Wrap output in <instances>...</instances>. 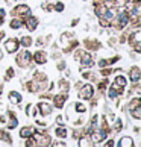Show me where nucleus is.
Listing matches in <instances>:
<instances>
[{"instance_id": "obj_15", "label": "nucleus", "mask_w": 141, "mask_h": 147, "mask_svg": "<svg viewBox=\"0 0 141 147\" xmlns=\"http://www.w3.org/2000/svg\"><path fill=\"white\" fill-rule=\"evenodd\" d=\"M35 132V127L34 126H24V127H20V132H18V137L21 140H26V138H29L32 137Z\"/></svg>"}, {"instance_id": "obj_9", "label": "nucleus", "mask_w": 141, "mask_h": 147, "mask_svg": "<svg viewBox=\"0 0 141 147\" xmlns=\"http://www.w3.org/2000/svg\"><path fill=\"white\" fill-rule=\"evenodd\" d=\"M5 126L8 130H12L15 127H18V118L15 115L14 111H8L6 112V121H5Z\"/></svg>"}, {"instance_id": "obj_10", "label": "nucleus", "mask_w": 141, "mask_h": 147, "mask_svg": "<svg viewBox=\"0 0 141 147\" xmlns=\"http://www.w3.org/2000/svg\"><path fill=\"white\" fill-rule=\"evenodd\" d=\"M38 24H40V21H38V18L35 17V15H28L26 18H23V26L26 29H28L29 32H34V30H36V28H38Z\"/></svg>"}, {"instance_id": "obj_30", "label": "nucleus", "mask_w": 141, "mask_h": 147, "mask_svg": "<svg viewBox=\"0 0 141 147\" xmlns=\"http://www.w3.org/2000/svg\"><path fill=\"white\" fill-rule=\"evenodd\" d=\"M47 40H50V36H40L36 41H34V44L38 46V47H43V46L47 44Z\"/></svg>"}, {"instance_id": "obj_20", "label": "nucleus", "mask_w": 141, "mask_h": 147, "mask_svg": "<svg viewBox=\"0 0 141 147\" xmlns=\"http://www.w3.org/2000/svg\"><path fill=\"white\" fill-rule=\"evenodd\" d=\"M106 12V5L102 2V3H97L94 5V14H96V17L97 18H100V17H103Z\"/></svg>"}, {"instance_id": "obj_42", "label": "nucleus", "mask_w": 141, "mask_h": 147, "mask_svg": "<svg viewBox=\"0 0 141 147\" xmlns=\"http://www.w3.org/2000/svg\"><path fill=\"white\" fill-rule=\"evenodd\" d=\"M52 59H61V53H58V52H55L52 55Z\"/></svg>"}, {"instance_id": "obj_16", "label": "nucleus", "mask_w": 141, "mask_h": 147, "mask_svg": "<svg viewBox=\"0 0 141 147\" xmlns=\"http://www.w3.org/2000/svg\"><path fill=\"white\" fill-rule=\"evenodd\" d=\"M55 135L59 140H65L68 137V129L65 126H62V124H59V126L55 127Z\"/></svg>"}, {"instance_id": "obj_13", "label": "nucleus", "mask_w": 141, "mask_h": 147, "mask_svg": "<svg viewBox=\"0 0 141 147\" xmlns=\"http://www.w3.org/2000/svg\"><path fill=\"white\" fill-rule=\"evenodd\" d=\"M128 42H129V46H135V44H138V42H141V30L140 28L138 29H134L132 32H129L128 34Z\"/></svg>"}, {"instance_id": "obj_38", "label": "nucleus", "mask_w": 141, "mask_h": 147, "mask_svg": "<svg viewBox=\"0 0 141 147\" xmlns=\"http://www.w3.org/2000/svg\"><path fill=\"white\" fill-rule=\"evenodd\" d=\"M97 65H99L100 68L102 67H109V61H108V59H100V61L97 62Z\"/></svg>"}, {"instance_id": "obj_7", "label": "nucleus", "mask_w": 141, "mask_h": 147, "mask_svg": "<svg viewBox=\"0 0 141 147\" xmlns=\"http://www.w3.org/2000/svg\"><path fill=\"white\" fill-rule=\"evenodd\" d=\"M36 109H38V114L43 117H49V115H52V112H53V105L52 103H49V102H40L36 105Z\"/></svg>"}, {"instance_id": "obj_23", "label": "nucleus", "mask_w": 141, "mask_h": 147, "mask_svg": "<svg viewBox=\"0 0 141 147\" xmlns=\"http://www.w3.org/2000/svg\"><path fill=\"white\" fill-rule=\"evenodd\" d=\"M0 140L5 141V143H8V144H12V137L8 134V130H5V129H0Z\"/></svg>"}, {"instance_id": "obj_24", "label": "nucleus", "mask_w": 141, "mask_h": 147, "mask_svg": "<svg viewBox=\"0 0 141 147\" xmlns=\"http://www.w3.org/2000/svg\"><path fill=\"white\" fill-rule=\"evenodd\" d=\"M26 115H28V117H36V115H38L36 106H34L32 103H29V105L26 106Z\"/></svg>"}, {"instance_id": "obj_40", "label": "nucleus", "mask_w": 141, "mask_h": 147, "mask_svg": "<svg viewBox=\"0 0 141 147\" xmlns=\"http://www.w3.org/2000/svg\"><path fill=\"white\" fill-rule=\"evenodd\" d=\"M65 67H67L65 62H64V61H59V64H58V70H59V71H64V70H65Z\"/></svg>"}, {"instance_id": "obj_14", "label": "nucleus", "mask_w": 141, "mask_h": 147, "mask_svg": "<svg viewBox=\"0 0 141 147\" xmlns=\"http://www.w3.org/2000/svg\"><path fill=\"white\" fill-rule=\"evenodd\" d=\"M8 100H9V103H12V105H21V102H23V96H21L18 91L12 90V91L8 92Z\"/></svg>"}, {"instance_id": "obj_35", "label": "nucleus", "mask_w": 141, "mask_h": 147, "mask_svg": "<svg viewBox=\"0 0 141 147\" xmlns=\"http://www.w3.org/2000/svg\"><path fill=\"white\" fill-rule=\"evenodd\" d=\"M41 9L43 11H53V5L49 3V2H44V3L41 5Z\"/></svg>"}, {"instance_id": "obj_6", "label": "nucleus", "mask_w": 141, "mask_h": 147, "mask_svg": "<svg viewBox=\"0 0 141 147\" xmlns=\"http://www.w3.org/2000/svg\"><path fill=\"white\" fill-rule=\"evenodd\" d=\"M67 100H68V94H65V92H58V94L52 96L53 108H58V109H62L65 106Z\"/></svg>"}, {"instance_id": "obj_36", "label": "nucleus", "mask_w": 141, "mask_h": 147, "mask_svg": "<svg viewBox=\"0 0 141 147\" xmlns=\"http://www.w3.org/2000/svg\"><path fill=\"white\" fill-rule=\"evenodd\" d=\"M5 18H6V11L3 8H0V26L5 23Z\"/></svg>"}, {"instance_id": "obj_41", "label": "nucleus", "mask_w": 141, "mask_h": 147, "mask_svg": "<svg viewBox=\"0 0 141 147\" xmlns=\"http://www.w3.org/2000/svg\"><path fill=\"white\" fill-rule=\"evenodd\" d=\"M108 61H109V65H112V64H115L117 61H120V56L115 55V56H112L111 59H108Z\"/></svg>"}, {"instance_id": "obj_28", "label": "nucleus", "mask_w": 141, "mask_h": 147, "mask_svg": "<svg viewBox=\"0 0 141 147\" xmlns=\"http://www.w3.org/2000/svg\"><path fill=\"white\" fill-rule=\"evenodd\" d=\"M82 78L86 79V80H91V82H96V74L93 71H85V70H82Z\"/></svg>"}, {"instance_id": "obj_44", "label": "nucleus", "mask_w": 141, "mask_h": 147, "mask_svg": "<svg viewBox=\"0 0 141 147\" xmlns=\"http://www.w3.org/2000/svg\"><path fill=\"white\" fill-rule=\"evenodd\" d=\"M105 146H108V147H112V146H115V141H114V140H109V141H108V143H106Z\"/></svg>"}, {"instance_id": "obj_49", "label": "nucleus", "mask_w": 141, "mask_h": 147, "mask_svg": "<svg viewBox=\"0 0 141 147\" xmlns=\"http://www.w3.org/2000/svg\"><path fill=\"white\" fill-rule=\"evenodd\" d=\"M0 108H3V103H0Z\"/></svg>"}, {"instance_id": "obj_4", "label": "nucleus", "mask_w": 141, "mask_h": 147, "mask_svg": "<svg viewBox=\"0 0 141 147\" xmlns=\"http://www.w3.org/2000/svg\"><path fill=\"white\" fill-rule=\"evenodd\" d=\"M32 14V9H30V6L29 5H26V3H21V5H17L12 11H11V15L12 17H18V18H26L28 15H30Z\"/></svg>"}, {"instance_id": "obj_27", "label": "nucleus", "mask_w": 141, "mask_h": 147, "mask_svg": "<svg viewBox=\"0 0 141 147\" xmlns=\"http://www.w3.org/2000/svg\"><path fill=\"white\" fill-rule=\"evenodd\" d=\"M121 129H123V121H121V118H114L112 130H114V132H120Z\"/></svg>"}, {"instance_id": "obj_19", "label": "nucleus", "mask_w": 141, "mask_h": 147, "mask_svg": "<svg viewBox=\"0 0 141 147\" xmlns=\"http://www.w3.org/2000/svg\"><path fill=\"white\" fill-rule=\"evenodd\" d=\"M21 28H23V20L18 18V17L11 18V21H9V29H12V30H20Z\"/></svg>"}, {"instance_id": "obj_17", "label": "nucleus", "mask_w": 141, "mask_h": 147, "mask_svg": "<svg viewBox=\"0 0 141 147\" xmlns=\"http://www.w3.org/2000/svg\"><path fill=\"white\" fill-rule=\"evenodd\" d=\"M115 144H117L118 147H132V146H135L134 138H132V137H128V135H126V137H121Z\"/></svg>"}, {"instance_id": "obj_12", "label": "nucleus", "mask_w": 141, "mask_h": 147, "mask_svg": "<svg viewBox=\"0 0 141 147\" xmlns=\"http://www.w3.org/2000/svg\"><path fill=\"white\" fill-rule=\"evenodd\" d=\"M84 47L88 52H97L99 49H102V42L99 40H91V38H86V40H84Z\"/></svg>"}, {"instance_id": "obj_3", "label": "nucleus", "mask_w": 141, "mask_h": 147, "mask_svg": "<svg viewBox=\"0 0 141 147\" xmlns=\"http://www.w3.org/2000/svg\"><path fill=\"white\" fill-rule=\"evenodd\" d=\"M96 94V88L91 84H85V85H80L79 86V91H78V97L80 100H90L93 99Z\"/></svg>"}, {"instance_id": "obj_18", "label": "nucleus", "mask_w": 141, "mask_h": 147, "mask_svg": "<svg viewBox=\"0 0 141 147\" xmlns=\"http://www.w3.org/2000/svg\"><path fill=\"white\" fill-rule=\"evenodd\" d=\"M58 88H59V91H61V92L68 94V92H70V82H68V79H65V78L59 79L58 80Z\"/></svg>"}, {"instance_id": "obj_21", "label": "nucleus", "mask_w": 141, "mask_h": 147, "mask_svg": "<svg viewBox=\"0 0 141 147\" xmlns=\"http://www.w3.org/2000/svg\"><path fill=\"white\" fill-rule=\"evenodd\" d=\"M18 41H20V46L24 47V49H29V47H32V44H34V40H32V36H29V35L20 36Z\"/></svg>"}, {"instance_id": "obj_39", "label": "nucleus", "mask_w": 141, "mask_h": 147, "mask_svg": "<svg viewBox=\"0 0 141 147\" xmlns=\"http://www.w3.org/2000/svg\"><path fill=\"white\" fill-rule=\"evenodd\" d=\"M40 99H44V100H52V92H44V94H40Z\"/></svg>"}, {"instance_id": "obj_31", "label": "nucleus", "mask_w": 141, "mask_h": 147, "mask_svg": "<svg viewBox=\"0 0 141 147\" xmlns=\"http://www.w3.org/2000/svg\"><path fill=\"white\" fill-rule=\"evenodd\" d=\"M64 9H65V5H64L61 0H58L56 3H53V11H56V12H62Z\"/></svg>"}, {"instance_id": "obj_8", "label": "nucleus", "mask_w": 141, "mask_h": 147, "mask_svg": "<svg viewBox=\"0 0 141 147\" xmlns=\"http://www.w3.org/2000/svg\"><path fill=\"white\" fill-rule=\"evenodd\" d=\"M128 78H129V82L131 84H140L141 80V68L138 67V65H134V67L129 68L128 71Z\"/></svg>"}, {"instance_id": "obj_46", "label": "nucleus", "mask_w": 141, "mask_h": 147, "mask_svg": "<svg viewBox=\"0 0 141 147\" xmlns=\"http://www.w3.org/2000/svg\"><path fill=\"white\" fill-rule=\"evenodd\" d=\"M78 23H79V20L76 18V20H73V21H72V26H76V24H78Z\"/></svg>"}, {"instance_id": "obj_26", "label": "nucleus", "mask_w": 141, "mask_h": 147, "mask_svg": "<svg viewBox=\"0 0 141 147\" xmlns=\"http://www.w3.org/2000/svg\"><path fill=\"white\" fill-rule=\"evenodd\" d=\"M73 109H74V112L78 114V115H80V114H85L86 112V106L84 105V103H74Z\"/></svg>"}, {"instance_id": "obj_33", "label": "nucleus", "mask_w": 141, "mask_h": 147, "mask_svg": "<svg viewBox=\"0 0 141 147\" xmlns=\"http://www.w3.org/2000/svg\"><path fill=\"white\" fill-rule=\"evenodd\" d=\"M112 71H114V70L112 68H108V67H102L100 68V74L103 76V78H108V76H109Z\"/></svg>"}, {"instance_id": "obj_2", "label": "nucleus", "mask_w": 141, "mask_h": 147, "mask_svg": "<svg viewBox=\"0 0 141 147\" xmlns=\"http://www.w3.org/2000/svg\"><path fill=\"white\" fill-rule=\"evenodd\" d=\"M15 62L20 68H29L32 64V53L29 50H21L15 56Z\"/></svg>"}, {"instance_id": "obj_5", "label": "nucleus", "mask_w": 141, "mask_h": 147, "mask_svg": "<svg viewBox=\"0 0 141 147\" xmlns=\"http://www.w3.org/2000/svg\"><path fill=\"white\" fill-rule=\"evenodd\" d=\"M20 49V41L18 38H8L6 41H5V50H6L9 55H14V53H17Z\"/></svg>"}, {"instance_id": "obj_29", "label": "nucleus", "mask_w": 141, "mask_h": 147, "mask_svg": "<svg viewBox=\"0 0 141 147\" xmlns=\"http://www.w3.org/2000/svg\"><path fill=\"white\" fill-rule=\"evenodd\" d=\"M15 78V70L12 68V67H8V70L5 71V80H11V79H14Z\"/></svg>"}, {"instance_id": "obj_1", "label": "nucleus", "mask_w": 141, "mask_h": 147, "mask_svg": "<svg viewBox=\"0 0 141 147\" xmlns=\"http://www.w3.org/2000/svg\"><path fill=\"white\" fill-rule=\"evenodd\" d=\"M74 59L78 62H80V65H84V68H91V65H94V55L88 50H78L74 52Z\"/></svg>"}, {"instance_id": "obj_37", "label": "nucleus", "mask_w": 141, "mask_h": 147, "mask_svg": "<svg viewBox=\"0 0 141 147\" xmlns=\"http://www.w3.org/2000/svg\"><path fill=\"white\" fill-rule=\"evenodd\" d=\"M108 96H109V99H112V100H117V97H120L112 88H109V91H108Z\"/></svg>"}, {"instance_id": "obj_47", "label": "nucleus", "mask_w": 141, "mask_h": 147, "mask_svg": "<svg viewBox=\"0 0 141 147\" xmlns=\"http://www.w3.org/2000/svg\"><path fill=\"white\" fill-rule=\"evenodd\" d=\"M2 94H3V85L0 84V97H2Z\"/></svg>"}, {"instance_id": "obj_34", "label": "nucleus", "mask_w": 141, "mask_h": 147, "mask_svg": "<svg viewBox=\"0 0 141 147\" xmlns=\"http://www.w3.org/2000/svg\"><path fill=\"white\" fill-rule=\"evenodd\" d=\"M99 23H100L102 28H111V21L106 20L105 17H100V18H99Z\"/></svg>"}, {"instance_id": "obj_11", "label": "nucleus", "mask_w": 141, "mask_h": 147, "mask_svg": "<svg viewBox=\"0 0 141 147\" xmlns=\"http://www.w3.org/2000/svg\"><path fill=\"white\" fill-rule=\"evenodd\" d=\"M47 52L46 50H43V49H40V50H36L35 53H32V61H34L35 64L38 65H43V64H46L47 62Z\"/></svg>"}, {"instance_id": "obj_43", "label": "nucleus", "mask_w": 141, "mask_h": 147, "mask_svg": "<svg viewBox=\"0 0 141 147\" xmlns=\"http://www.w3.org/2000/svg\"><path fill=\"white\" fill-rule=\"evenodd\" d=\"M5 36H6V34H5V30L0 29V42H2V41L5 40Z\"/></svg>"}, {"instance_id": "obj_25", "label": "nucleus", "mask_w": 141, "mask_h": 147, "mask_svg": "<svg viewBox=\"0 0 141 147\" xmlns=\"http://www.w3.org/2000/svg\"><path fill=\"white\" fill-rule=\"evenodd\" d=\"M129 112H131V115H132L134 120H141V105L132 108V109H129Z\"/></svg>"}, {"instance_id": "obj_45", "label": "nucleus", "mask_w": 141, "mask_h": 147, "mask_svg": "<svg viewBox=\"0 0 141 147\" xmlns=\"http://www.w3.org/2000/svg\"><path fill=\"white\" fill-rule=\"evenodd\" d=\"M15 2H17V0H5V3H6V5H14Z\"/></svg>"}, {"instance_id": "obj_48", "label": "nucleus", "mask_w": 141, "mask_h": 147, "mask_svg": "<svg viewBox=\"0 0 141 147\" xmlns=\"http://www.w3.org/2000/svg\"><path fill=\"white\" fill-rule=\"evenodd\" d=\"M3 58V52H2V49H0V59Z\"/></svg>"}, {"instance_id": "obj_32", "label": "nucleus", "mask_w": 141, "mask_h": 147, "mask_svg": "<svg viewBox=\"0 0 141 147\" xmlns=\"http://www.w3.org/2000/svg\"><path fill=\"white\" fill-rule=\"evenodd\" d=\"M111 88H112L114 91H115V92H117L118 96H123V92H124V88H123V86H120V85H117L115 82H112V85H111Z\"/></svg>"}, {"instance_id": "obj_22", "label": "nucleus", "mask_w": 141, "mask_h": 147, "mask_svg": "<svg viewBox=\"0 0 141 147\" xmlns=\"http://www.w3.org/2000/svg\"><path fill=\"white\" fill-rule=\"evenodd\" d=\"M114 82H115L117 85H120V86H123V88H126V85H128V78L124 74H121V71H120V74L118 76H115V79H114Z\"/></svg>"}]
</instances>
